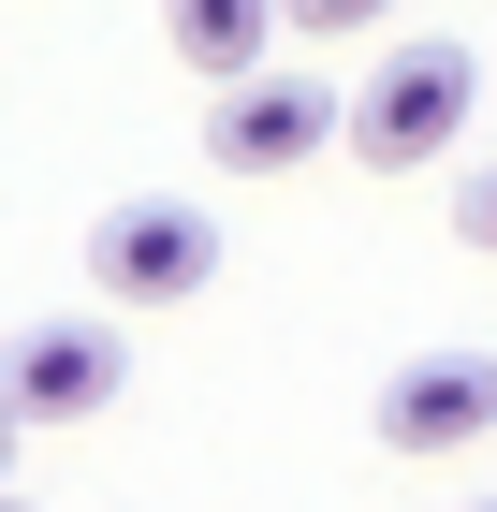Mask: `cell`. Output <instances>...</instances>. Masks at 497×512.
Returning a JSON list of instances; mask_svg holds the SVG:
<instances>
[{
	"instance_id": "cell-3",
	"label": "cell",
	"mask_w": 497,
	"mask_h": 512,
	"mask_svg": "<svg viewBox=\"0 0 497 512\" xmlns=\"http://www.w3.org/2000/svg\"><path fill=\"white\" fill-rule=\"evenodd\" d=\"M205 147L234 176H293L307 147H337V88L307 74V59H249V74H220V132Z\"/></svg>"
},
{
	"instance_id": "cell-4",
	"label": "cell",
	"mask_w": 497,
	"mask_h": 512,
	"mask_svg": "<svg viewBox=\"0 0 497 512\" xmlns=\"http://www.w3.org/2000/svg\"><path fill=\"white\" fill-rule=\"evenodd\" d=\"M117 395V322H30L0 352V425H88Z\"/></svg>"
},
{
	"instance_id": "cell-5",
	"label": "cell",
	"mask_w": 497,
	"mask_h": 512,
	"mask_svg": "<svg viewBox=\"0 0 497 512\" xmlns=\"http://www.w3.org/2000/svg\"><path fill=\"white\" fill-rule=\"evenodd\" d=\"M497 425V352H424L381 381V439L395 454H468V439Z\"/></svg>"
},
{
	"instance_id": "cell-9",
	"label": "cell",
	"mask_w": 497,
	"mask_h": 512,
	"mask_svg": "<svg viewBox=\"0 0 497 512\" xmlns=\"http://www.w3.org/2000/svg\"><path fill=\"white\" fill-rule=\"evenodd\" d=\"M0 512H30V498H0Z\"/></svg>"
},
{
	"instance_id": "cell-8",
	"label": "cell",
	"mask_w": 497,
	"mask_h": 512,
	"mask_svg": "<svg viewBox=\"0 0 497 512\" xmlns=\"http://www.w3.org/2000/svg\"><path fill=\"white\" fill-rule=\"evenodd\" d=\"M454 235H468V249H497V161H483V176H454Z\"/></svg>"
},
{
	"instance_id": "cell-2",
	"label": "cell",
	"mask_w": 497,
	"mask_h": 512,
	"mask_svg": "<svg viewBox=\"0 0 497 512\" xmlns=\"http://www.w3.org/2000/svg\"><path fill=\"white\" fill-rule=\"evenodd\" d=\"M205 278H220V220L191 191H132L88 220V293H117V308H176Z\"/></svg>"
},
{
	"instance_id": "cell-7",
	"label": "cell",
	"mask_w": 497,
	"mask_h": 512,
	"mask_svg": "<svg viewBox=\"0 0 497 512\" xmlns=\"http://www.w3.org/2000/svg\"><path fill=\"white\" fill-rule=\"evenodd\" d=\"M395 0H278V30H307V44H351V30H381Z\"/></svg>"
},
{
	"instance_id": "cell-11",
	"label": "cell",
	"mask_w": 497,
	"mask_h": 512,
	"mask_svg": "<svg viewBox=\"0 0 497 512\" xmlns=\"http://www.w3.org/2000/svg\"><path fill=\"white\" fill-rule=\"evenodd\" d=\"M483 512H497V498H483Z\"/></svg>"
},
{
	"instance_id": "cell-1",
	"label": "cell",
	"mask_w": 497,
	"mask_h": 512,
	"mask_svg": "<svg viewBox=\"0 0 497 512\" xmlns=\"http://www.w3.org/2000/svg\"><path fill=\"white\" fill-rule=\"evenodd\" d=\"M468 103H483L468 44H410V59H381V74H366V103H337V132H351V161H366V176H424V161H454Z\"/></svg>"
},
{
	"instance_id": "cell-6",
	"label": "cell",
	"mask_w": 497,
	"mask_h": 512,
	"mask_svg": "<svg viewBox=\"0 0 497 512\" xmlns=\"http://www.w3.org/2000/svg\"><path fill=\"white\" fill-rule=\"evenodd\" d=\"M176 15V44H191V74H249L278 44V0H161Z\"/></svg>"
},
{
	"instance_id": "cell-10",
	"label": "cell",
	"mask_w": 497,
	"mask_h": 512,
	"mask_svg": "<svg viewBox=\"0 0 497 512\" xmlns=\"http://www.w3.org/2000/svg\"><path fill=\"white\" fill-rule=\"evenodd\" d=\"M0 439H15V425H0Z\"/></svg>"
}]
</instances>
